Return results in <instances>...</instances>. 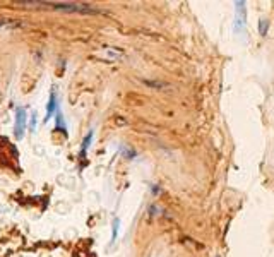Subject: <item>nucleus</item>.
Returning a JSON list of instances; mask_svg holds the SVG:
<instances>
[{
    "mask_svg": "<svg viewBox=\"0 0 274 257\" xmlns=\"http://www.w3.org/2000/svg\"><path fill=\"white\" fill-rule=\"evenodd\" d=\"M59 100H57V93L51 91L50 93V100H48V105H46V115H45V122H48L51 119V115L57 113V110H59Z\"/></svg>",
    "mask_w": 274,
    "mask_h": 257,
    "instance_id": "obj_2",
    "label": "nucleus"
},
{
    "mask_svg": "<svg viewBox=\"0 0 274 257\" xmlns=\"http://www.w3.org/2000/svg\"><path fill=\"white\" fill-rule=\"evenodd\" d=\"M245 27V2H237V21H235V31Z\"/></svg>",
    "mask_w": 274,
    "mask_h": 257,
    "instance_id": "obj_3",
    "label": "nucleus"
},
{
    "mask_svg": "<svg viewBox=\"0 0 274 257\" xmlns=\"http://www.w3.org/2000/svg\"><path fill=\"white\" fill-rule=\"evenodd\" d=\"M93 135H94V132H93V130H89V132H88V135H86V137H84V141H83V146H81V158H84V156H86L88 149H89V146H91Z\"/></svg>",
    "mask_w": 274,
    "mask_h": 257,
    "instance_id": "obj_5",
    "label": "nucleus"
},
{
    "mask_svg": "<svg viewBox=\"0 0 274 257\" xmlns=\"http://www.w3.org/2000/svg\"><path fill=\"white\" fill-rule=\"evenodd\" d=\"M26 108L24 106H19L16 110V125H14V134H16V137L21 141L22 137H24V130H26Z\"/></svg>",
    "mask_w": 274,
    "mask_h": 257,
    "instance_id": "obj_1",
    "label": "nucleus"
},
{
    "mask_svg": "<svg viewBox=\"0 0 274 257\" xmlns=\"http://www.w3.org/2000/svg\"><path fill=\"white\" fill-rule=\"evenodd\" d=\"M267 30H269V21L267 19H261V21H259V33H261L262 36H266Z\"/></svg>",
    "mask_w": 274,
    "mask_h": 257,
    "instance_id": "obj_6",
    "label": "nucleus"
},
{
    "mask_svg": "<svg viewBox=\"0 0 274 257\" xmlns=\"http://www.w3.org/2000/svg\"><path fill=\"white\" fill-rule=\"evenodd\" d=\"M35 129H36V115L33 113V117H31V132H35Z\"/></svg>",
    "mask_w": 274,
    "mask_h": 257,
    "instance_id": "obj_8",
    "label": "nucleus"
},
{
    "mask_svg": "<svg viewBox=\"0 0 274 257\" xmlns=\"http://www.w3.org/2000/svg\"><path fill=\"white\" fill-rule=\"evenodd\" d=\"M9 24V21H0V27H2V26H7Z\"/></svg>",
    "mask_w": 274,
    "mask_h": 257,
    "instance_id": "obj_9",
    "label": "nucleus"
},
{
    "mask_svg": "<svg viewBox=\"0 0 274 257\" xmlns=\"http://www.w3.org/2000/svg\"><path fill=\"white\" fill-rule=\"evenodd\" d=\"M119 225H120V221H119V219H115V221H113V233H112V242H115V240H117V232H119Z\"/></svg>",
    "mask_w": 274,
    "mask_h": 257,
    "instance_id": "obj_7",
    "label": "nucleus"
},
{
    "mask_svg": "<svg viewBox=\"0 0 274 257\" xmlns=\"http://www.w3.org/2000/svg\"><path fill=\"white\" fill-rule=\"evenodd\" d=\"M57 130H60L64 135H67V125H65V120H64V115L60 108L57 110Z\"/></svg>",
    "mask_w": 274,
    "mask_h": 257,
    "instance_id": "obj_4",
    "label": "nucleus"
}]
</instances>
